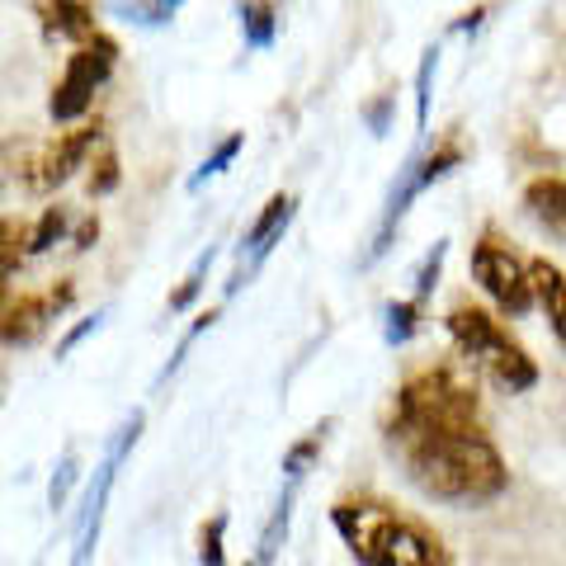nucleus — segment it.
<instances>
[{"label":"nucleus","instance_id":"13","mask_svg":"<svg viewBox=\"0 0 566 566\" xmlns=\"http://www.w3.org/2000/svg\"><path fill=\"white\" fill-rule=\"evenodd\" d=\"M463 156H468V147H463V137H458V128H453V133H444V137L434 142V151H430V156H420V161H416L420 189H430L434 180H444V175H453L458 166H463Z\"/></svg>","mask_w":566,"mask_h":566},{"label":"nucleus","instance_id":"32","mask_svg":"<svg viewBox=\"0 0 566 566\" xmlns=\"http://www.w3.org/2000/svg\"><path fill=\"white\" fill-rule=\"evenodd\" d=\"M387 114H392V99H387V95H382L378 104H368V114H364V118H368V128H374V133H387Z\"/></svg>","mask_w":566,"mask_h":566},{"label":"nucleus","instance_id":"28","mask_svg":"<svg viewBox=\"0 0 566 566\" xmlns=\"http://www.w3.org/2000/svg\"><path fill=\"white\" fill-rule=\"evenodd\" d=\"M434 57L439 52H424V62L416 71V128L424 133V118H430V76H434Z\"/></svg>","mask_w":566,"mask_h":566},{"label":"nucleus","instance_id":"8","mask_svg":"<svg viewBox=\"0 0 566 566\" xmlns=\"http://www.w3.org/2000/svg\"><path fill=\"white\" fill-rule=\"evenodd\" d=\"M142 424H147V416H142V411H133L128 420H123L114 449L104 453V463L95 468V482H91V495H85V515H81V534H76V553H71V566H91L95 543H99V528H104V505H109V491H114V476H118V463L137 444Z\"/></svg>","mask_w":566,"mask_h":566},{"label":"nucleus","instance_id":"4","mask_svg":"<svg viewBox=\"0 0 566 566\" xmlns=\"http://www.w3.org/2000/svg\"><path fill=\"white\" fill-rule=\"evenodd\" d=\"M444 331H449V345L458 349V359L472 374H482L491 387H501L505 397H524L538 387V359L482 303H453L444 316Z\"/></svg>","mask_w":566,"mask_h":566},{"label":"nucleus","instance_id":"25","mask_svg":"<svg viewBox=\"0 0 566 566\" xmlns=\"http://www.w3.org/2000/svg\"><path fill=\"white\" fill-rule=\"evenodd\" d=\"M222 538H227V515H212V520L199 524V562L203 566H227Z\"/></svg>","mask_w":566,"mask_h":566},{"label":"nucleus","instance_id":"6","mask_svg":"<svg viewBox=\"0 0 566 566\" xmlns=\"http://www.w3.org/2000/svg\"><path fill=\"white\" fill-rule=\"evenodd\" d=\"M114 66H118V43L109 39V33H95L85 48H71L62 76H57V85H52V95H48L52 123H76V118L91 114L95 91L114 76Z\"/></svg>","mask_w":566,"mask_h":566},{"label":"nucleus","instance_id":"1","mask_svg":"<svg viewBox=\"0 0 566 566\" xmlns=\"http://www.w3.org/2000/svg\"><path fill=\"white\" fill-rule=\"evenodd\" d=\"M387 449H392V458L406 468V482H411L424 501H434V505L482 510V505L501 501V495L510 491L505 453L495 449L486 424L387 439Z\"/></svg>","mask_w":566,"mask_h":566},{"label":"nucleus","instance_id":"18","mask_svg":"<svg viewBox=\"0 0 566 566\" xmlns=\"http://www.w3.org/2000/svg\"><path fill=\"white\" fill-rule=\"evenodd\" d=\"M123 185V170H118V151L114 147H99L85 166V193L91 199H109V193Z\"/></svg>","mask_w":566,"mask_h":566},{"label":"nucleus","instance_id":"30","mask_svg":"<svg viewBox=\"0 0 566 566\" xmlns=\"http://www.w3.org/2000/svg\"><path fill=\"white\" fill-rule=\"evenodd\" d=\"M99 322H104V312H95V316H85V322H76V326H71V331L62 335V340H57V359H66V354L76 349V345L85 340V335H91V331H99Z\"/></svg>","mask_w":566,"mask_h":566},{"label":"nucleus","instance_id":"20","mask_svg":"<svg viewBox=\"0 0 566 566\" xmlns=\"http://www.w3.org/2000/svg\"><path fill=\"white\" fill-rule=\"evenodd\" d=\"M241 147H245V133H227V137L218 142V147H212V151L203 156V166L189 175V189H203V185L212 180V175H222V170H227V166H232L237 156H241Z\"/></svg>","mask_w":566,"mask_h":566},{"label":"nucleus","instance_id":"11","mask_svg":"<svg viewBox=\"0 0 566 566\" xmlns=\"http://www.w3.org/2000/svg\"><path fill=\"white\" fill-rule=\"evenodd\" d=\"M528 279H534V303L543 312L547 331H553L557 345L566 349V270L553 264L547 255H534L528 260Z\"/></svg>","mask_w":566,"mask_h":566},{"label":"nucleus","instance_id":"5","mask_svg":"<svg viewBox=\"0 0 566 566\" xmlns=\"http://www.w3.org/2000/svg\"><path fill=\"white\" fill-rule=\"evenodd\" d=\"M468 270H472V283L482 289L495 312H505V316H528L538 303H534V279H528V260L510 245L495 227H486L482 237L472 241V260H468Z\"/></svg>","mask_w":566,"mask_h":566},{"label":"nucleus","instance_id":"19","mask_svg":"<svg viewBox=\"0 0 566 566\" xmlns=\"http://www.w3.org/2000/svg\"><path fill=\"white\" fill-rule=\"evenodd\" d=\"M420 303L416 297H401V303H387L382 307V335H387V345H406L411 335L420 331Z\"/></svg>","mask_w":566,"mask_h":566},{"label":"nucleus","instance_id":"7","mask_svg":"<svg viewBox=\"0 0 566 566\" xmlns=\"http://www.w3.org/2000/svg\"><path fill=\"white\" fill-rule=\"evenodd\" d=\"M99 137H104V118H85V123H76V128L52 133L48 142H39V147H33L29 170L20 175L24 189H29V193H52V189H62L71 175L91 166V156L99 151Z\"/></svg>","mask_w":566,"mask_h":566},{"label":"nucleus","instance_id":"12","mask_svg":"<svg viewBox=\"0 0 566 566\" xmlns=\"http://www.w3.org/2000/svg\"><path fill=\"white\" fill-rule=\"evenodd\" d=\"M33 14H39L48 39H62V43H76V48H85L95 33H104L95 24V10L81 6V0H43V6H33Z\"/></svg>","mask_w":566,"mask_h":566},{"label":"nucleus","instance_id":"15","mask_svg":"<svg viewBox=\"0 0 566 566\" xmlns=\"http://www.w3.org/2000/svg\"><path fill=\"white\" fill-rule=\"evenodd\" d=\"M29 255V222L20 218H0V289H10L14 270Z\"/></svg>","mask_w":566,"mask_h":566},{"label":"nucleus","instance_id":"24","mask_svg":"<svg viewBox=\"0 0 566 566\" xmlns=\"http://www.w3.org/2000/svg\"><path fill=\"white\" fill-rule=\"evenodd\" d=\"M212 322H218V307H208V312H199V316H193V326L180 335V345H175V354H170V364L161 368V374H156V387H166L175 374H180V364H185V354L193 349V340H199V335L212 326Z\"/></svg>","mask_w":566,"mask_h":566},{"label":"nucleus","instance_id":"16","mask_svg":"<svg viewBox=\"0 0 566 566\" xmlns=\"http://www.w3.org/2000/svg\"><path fill=\"white\" fill-rule=\"evenodd\" d=\"M289 520H293V486L279 495L274 515H270V524H264V534H260V553H255V566H274V562H279V547H283V538H289Z\"/></svg>","mask_w":566,"mask_h":566},{"label":"nucleus","instance_id":"23","mask_svg":"<svg viewBox=\"0 0 566 566\" xmlns=\"http://www.w3.org/2000/svg\"><path fill=\"white\" fill-rule=\"evenodd\" d=\"M444 260H449V241H434L430 251H424V260L416 264V303H420V307L430 303V293L439 289V274H444Z\"/></svg>","mask_w":566,"mask_h":566},{"label":"nucleus","instance_id":"3","mask_svg":"<svg viewBox=\"0 0 566 566\" xmlns=\"http://www.w3.org/2000/svg\"><path fill=\"white\" fill-rule=\"evenodd\" d=\"M463 424H486L476 382L458 364H420L397 382L392 401H387L382 444L424 430H463Z\"/></svg>","mask_w":566,"mask_h":566},{"label":"nucleus","instance_id":"35","mask_svg":"<svg viewBox=\"0 0 566 566\" xmlns=\"http://www.w3.org/2000/svg\"><path fill=\"white\" fill-rule=\"evenodd\" d=\"M241 566H255V562H241Z\"/></svg>","mask_w":566,"mask_h":566},{"label":"nucleus","instance_id":"21","mask_svg":"<svg viewBox=\"0 0 566 566\" xmlns=\"http://www.w3.org/2000/svg\"><path fill=\"white\" fill-rule=\"evenodd\" d=\"M212 260H218V245H208V251L189 264V274L180 279V289L170 293V312H185V307H193L199 303V293H203V279H208V270H212Z\"/></svg>","mask_w":566,"mask_h":566},{"label":"nucleus","instance_id":"34","mask_svg":"<svg viewBox=\"0 0 566 566\" xmlns=\"http://www.w3.org/2000/svg\"><path fill=\"white\" fill-rule=\"evenodd\" d=\"M0 387H6V374H0Z\"/></svg>","mask_w":566,"mask_h":566},{"label":"nucleus","instance_id":"14","mask_svg":"<svg viewBox=\"0 0 566 566\" xmlns=\"http://www.w3.org/2000/svg\"><path fill=\"white\" fill-rule=\"evenodd\" d=\"M237 20H241V39L245 48H270L279 39V10L264 6V0H251V6H237Z\"/></svg>","mask_w":566,"mask_h":566},{"label":"nucleus","instance_id":"31","mask_svg":"<svg viewBox=\"0 0 566 566\" xmlns=\"http://www.w3.org/2000/svg\"><path fill=\"white\" fill-rule=\"evenodd\" d=\"M99 241V218L91 212V218L76 222V232H71V251H91V245Z\"/></svg>","mask_w":566,"mask_h":566},{"label":"nucleus","instance_id":"27","mask_svg":"<svg viewBox=\"0 0 566 566\" xmlns=\"http://www.w3.org/2000/svg\"><path fill=\"white\" fill-rule=\"evenodd\" d=\"M114 14H123L128 24H170L180 6L175 0H161V6H114Z\"/></svg>","mask_w":566,"mask_h":566},{"label":"nucleus","instance_id":"2","mask_svg":"<svg viewBox=\"0 0 566 566\" xmlns=\"http://www.w3.org/2000/svg\"><path fill=\"white\" fill-rule=\"evenodd\" d=\"M331 524L359 566H458L449 543L406 505L378 491H349L331 505Z\"/></svg>","mask_w":566,"mask_h":566},{"label":"nucleus","instance_id":"10","mask_svg":"<svg viewBox=\"0 0 566 566\" xmlns=\"http://www.w3.org/2000/svg\"><path fill=\"white\" fill-rule=\"evenodd\" d=\"M520 208L543 237L566 241V180L562 175H538V180H528L520 193Z\"/></svg>","mask_w":566,"mask_h":566},{"label":"nucleus","instance_id":"9","mask_svg":"<svg viewBox=\"0 0 566 566\" xmlns=\"http://www.w3.org/2000/svg\"><path fill=\"white\" fill-rule=\"evenodd\" d=\"M293 212H297V199H293V193H283V189H279V193H270V199H264V208L255 212V222L245 227V237H241V245H237L241 270L232 274V283H227V293H237L241 283L260 270V260L283 241V227L293 222Z\"/></svg>","mask_w":566,"mask_h":566},{"label":"nucleus","instance_id":"33","mask_svg":"<svg viewBox=\"0 0 566 566\" xmlns=\"http://www.w3.org/2000/svg\"><path fill=\"white\" fill-rule=\"evenodd\" d=\"M486 20V10H472V14H463V20H458L453 29H476V24H482Z\"/></svg>","mask_w":566,"mask_h":566},{"label":"nucleus","instance_id":"29","mask_svg":"<svg viewBox=\"0 0 566 566\" xmlns=\"http://www.w3.org/2000/svg\"><path fill=\"white\" fill-rule=\"evenodd\" d=\"M20 303H24V293L0 289V345H14V322H20Z\"/></svg>","mask_w":566,"mask_h":566},{"label":"nucleus","instance_id":"22","mask_svg":"<svg viewBox=\"0 0 566 566\" xmlns=\"http://www.w3.org/2000/svg\"><path fill=\"white\" fill-rule=\"evenodd\" d=\"M326 430H331V420H326V424H316L312 434H303L289 453H283V472H289V482H297V476H303V472L316 463V453H322V444H326Z\"/></svg>","mask_w":566,"mask_h":566},{"label":"nucleus","instance_id":"26","mask_svg":"<svg viewBox=\"0 0 566 566\" xmlns=\"http://www.w3.org/2000/svg\"><path fill=\"white\" fill-rule=\"evenodd\" d=\"M76 472H81V453H76V449H66V453H62V463H57V472H52V482H48V505H52V510H62V505H66L71 486H76Z\"/></svg>","mask_w":566,"mask_h":566},{"label":"nucleus","instance_id":"17","mask_svg":"<svg viewBox=\"0 0 566 566\" xmlns=\"http://www.w3.org/2000/svg\"><path fill=\"white\" fill-rule=\"evenodd\" d=\"M66 227H71V208H66V203L43 208V212H39V222L29 227V255H48L52 245L66 237Z\"/></svg>","mask_w":566,"mask_h":566}]
</instances>
